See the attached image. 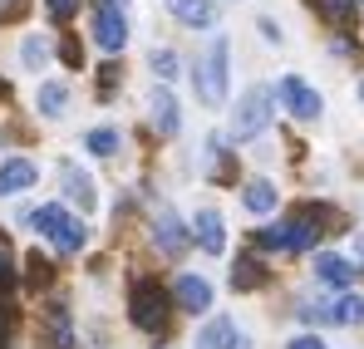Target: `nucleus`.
<instances>
[{"label":"nucleus","instance_id":"obj_20","mask_svg":"<svg viewBox=\"0 0 364 349\" xmlns=\"http://www.w3.org/2000/svg\"><path fill=\"white\" fill-rule=\"evenodd\" d=\"M35 104H40V114H45V118H60V109L69 104V89H64V84H40Z\"/></svg>","mask_w":364,"mask_h":349},{"label":"nucleus","instance_id":"obj_14","mask_svg":"<svg viewBox=\"0 0 364 349\" xmlns=\"http://www.w3.org/2000/svg\"><path fill=\"white\" fill-rule=\"evenodd\" d=\"M276 202H281V192H276L266 177H251V182L242 187V207H246V212H256V217L276 212Z\"/></svg>","mask_w":364,"mask_h":349},{"label":"nucleus","instance_id":"obj_22","mask_svg":"<svg viewBox=\"0 0 364 349\" xmlns=\"http://www.w3.org/2000/svg\"><path fill=\"white\" fill-rule=\"evenodd\" d=\"M84 148L99 153V158H114V153H119V128H94V133L84 138Z\"/></svg>","mask_w":364,"mask_h":349},{"label":"nucleus","instance_id":"obj_2","mask_svg":"<svg viewBox=\"0 0 364 349\" xmlns=\"http://www.w3.org/2000/svg\"><path fill=\"white\" fill-rule=\"evenodd\" d=\"M271 114H276V94L266 89V84H251L242 99H237V114H232V143H251L256 133H266L271 128Z\"/></svg>","mask_w":364,"mask_h":349},{"label":"nucleus","instance_id":"obj_27","mask_svg":"<svg viewBox=\"0 0 364 349\" xmlns=\"http://www.w3.org/2000/svg\"><path fill=\"white\" fill-rule=\"evenodd\" d=\"M25 10H30V0H0V25H15V20H25Z\"/></svg>","mask_w":364,"mask_h":349},{"label":"nucleus","instance_id":"obj_36","mask_svg":"<svg viewBox=\"0 0 364 349\" xmlns=\"http://www.w3.org/2000/svg\"><path fill=\"white\" fill-rule=\"evenodd\" d=\"M99 5H104V10H123L128 0H99Z\"/></svg>","mask_w":364,"mask_h":349},{"label":"nucleus","instance_id":"obj_24","mask_svg":"<svg viewBox=\"0 0 364 349\" xmlns=\"http://www.w3.org/2000/svg\"><path fill=\"white\" fill-rule=\"evenodd\" d=\"M256 246H266V251H291V232H286V222H281V227H261V232H256Z\"/></svg>","mask_w":364,"mask_h":349},{"label":"nucleus","instance_id":"obj_32","mask_svg":"<svg viewBox=\"0 0 364 349\" xmlns=\"http://www.w3.org/2000/svg\"><path fill=\"white\" fill-rule=\"evenodd\" d=\"M15 281H20V276H15V266H10V256L0 251V291H15Z\"/></svg>","mask_w":364,"mask_h":349},{"label":"nucleus","instance_id":"obj_13","mask_svg":"<svg viewBox=\"0 0 364 349\" xmlns=\"http://www.w3.org/2000/svg\"><path fill=\"white\" fill-rule=\"evenodd\" d=\"M35 182H40V168H35L30 158L0 163V192H25V187H35Z\"/></svg>","mask_w":364,"mask_h":349},{"label":"nucleus","instance_id":"obj_33","mask_svg":"<svg viewBox=\"0 0 364 349\" xmlns=\"http://www.w3.org/2000/svg\"><path fill=\"white\" fill-rule=\"evenodd\" d=\"M301 320H305V325H330V310H325V305H305Z\"/></svg>","mask_w":364,"mask_h":349},{"label":"nucleus","instance_id":"obj_37","mask_svg":"<svg viewBox=\"0 0 364 349\" xmlns=\"http://www.w3.org/2000/svg\"><path fill=\"white\" fill-rule=\"evenodd\" d=\"M360 99H364V84H360Z\"/></svg>","mask_w":364,"mask_h":349},{"label":"nucleus","instance_id":"obj_25","mask_svg":"<svg viewBox=\"0 0 364 349\" xmlns=\"http://www.w3.org/2000/svg\"><path fill=\"white\" fill-rule=\"evenodd\" d=\"M153 69H158V79L168 84V79H178V55L173 50H153Z\"/></svg>","mask_w":364,"mask_h":349},{"label":"nucleus","instance_id":"obj_30","mask_svg":"<svg viewBox=\"0 0 364 349\" xmlns=\"http://www.w3.org/2000/svg\"><path fill=\"white\" fill-rule=\"evenodd\" d=\"M10 335H15V310L0 305V349H10Z\"/></svg>","mask_w":364,"mask_h":349},{"label":"nucleus","instance_id":"obj_7","mask_svg":"<svg viewBox=\"0 0 364 349\" xmlns=\"http://www.w3.org/2000/svg\"><path fill=\"white\" fill-rule=\"evenodd\" d=\"M153 241H158V251H163V256H182V251L192 246V236H187V227L178 222V212H173V207H158Z\"/></svg>","mask_w":364,"mask_h":349},{"label":"nucleus","instance_id":"obj_19","mask_svg":"<svg viewBox=\"0 0 364 349\" xmlns=\"http://www.w3.org/2000/svg\"><path fill=\"white\" fill-rule=\"evenodd\" d=\"M330 325H364V295H345L340 305H330Z\"/></svg>","mask_w":364,"mask_h":349},{"label":"nucleus","instance_id":"obj_15","mask_svg":"<svg viewBox=\"0 0 364 349\" xmlns=\"http://www.w3.org/2000/svg\"><path fill=\"white\" fill-rule=\"evenodd\" d=\"M266 286V261L261 256H237L232 266V291H261Z\"/></svg>","mask_w":364,"mask_h":349},{"label":"nucleus","instance_id":"obj_3","mask_svg":"<svg viewBox=\"0 0 364 349\" xmlns=\"http://www.w3.org/2000/svg\"><path fill=\"white\" fill-rule=\"evenodd\" d=\"M128 315H133L138 330L158 335V330L168 325V291H163L153 276H138V281L128 286Z\"/></svg>","mask_w":364,"mask_h":349},{"label":"nucleus","instance_id":"obj_38","mask_svg":"<svg viewBox=\"0 0 364 349\" xmlns=\"http://www.w3.org/2000/svg\"><path fill=\"white\" fill-rule=\"evenodd\" d=\"M0 251H5V241H0Z\"/></svg>","mask_w":364,"mask_h":349},{"label":"nucleus","instance_id":"obj_31","mask_svg":"<svg viewBox=\"0 0 364 349\" xmlns=\"http://www.w3.org/2000/svg\"><path fill=\"white\" fill-rule=\"evenodd\" d=\"M60 59L69 64V69H79V64H84V50H79V40H64V45H60Z\"/></svg>","mask_w":364,"mask_h":349},{"label":"nucleus","instance_id":"obj_29","mask_svg":"<svg viewBox=\"0 0 364 349\" xmlns=\"http://www.w3.org/2000/svg\"><path fill=\"white\" fill-rule=\"evenodd\" d=\"M325 10H330V20H355V0H325Z\"/></svg>","mask_w":364,"mask_h":349},{"label":"nucleus","instance_id":"obj_23","mask_svg":"<svg viewBox=\"0 0 364 349\" xmlns=\"http://www.w3.org/2000/svg\"><path fill=\"white\" fill-rule=\"evenodd\" d=\"M25 281H30V286H50V281H55V266H50L40 251H30V256H25Z\"/></svg>","mask_w":364,"mask_h":349},{"label":"nucleus","instance_id":"obj_6","mask_svg":"<svg viewBox=\"0 0 364 349\" xmlns=\"http://www.w3.org/2000/svg\"><path fill=\"white\" fill-rule=\"evenodd\" d=\"M187 236H192L207 256H222V251H227V222H222L217 207H202V212L192 217V232H187Z\"/></svg>","mask_w":364,"mask_h":349},{"label":"nucleus","instance_id":"obj_10","mask_svg":"<svg viewBox=\"0 0 364 349\" xmlns=\"http://www.w3.org/2000/svg\"><path fill=\"white\" fill-rule=\"evenodd\" d=\"M148 114H153V128H158L163 138H178L182 114H178V99H173V89H168V84H158V89H153V99H148Z\"/></svg>","mask_w":364,"mask_h":349},{"label":"nucleus","instance_id":"obj_1","mask_svg":"<svg viewBox=\"0 0 364 349\" xmlns=\"http://www.w3.org/2000/svg\"><path fill=\"white\" fill-rule=\"evenodd\" d=\"M227 64H232V45H227V35H212L207 55L197 59V74H192L197 99H202L207 109H222V104H227Z\"/></svg>","mask_w":364,"mask_h":349},{"label":"nucleus","instance_id":"obj_35","mask_svg":"<svg viewBox=\"0 0 364 349\" xmlns=\"http://www.w3.org/2000/svg\"><path fill=\"white\" fill-rule=\"evenodd\" d=\"M227 349H251V340H246L242 330H237V335H232V340H227Z\"/></svg>","mask_w":364,"mask_h":349},{"label":"nucleus","instance_id":"obj_8","mask_svg":"<svg viewBox=\"0 0 364 349\" xmlns=\"http://www.w3.org/2000/svg\"><path fill=\"white\" fill-rule=\"evenodd\" d=\"M173 295H178V310H187V315H207V310H212V281H207V276L182 271Z\"/></svg>","mask_w":364,"mask_h":349},{"label":"nucleus","instance_id":"obj_34","mask_svg":"<svg viewBox=\"0 0 364 349\" xmlns=\"http://www.w3.org/2000/svg\"><path fill=\"white\" fill-rule=\"evenodd\" d=\"M286 349H330V345H325L320 335H301V340H291Z\"/></svg>","mask_w":364,"mask_h":349},{"label":"nucleus","instance_id":"obj_16","mask_svg":"<svg viewBox=\"0 0 364 349\" xmlns=\"http://www.w3.org/2000/svg\"><path fill=\"white\" fill-rule=\"evenodd\" d=\"M237 335V325L227 320V315H217V320H207L202 330H197V340H192V349H227V340Z\"/></svg>","mask_w":364,"mask_h":349},{"label":"nucleus","instance_id":"obj_17","mask_svg":"<svg viewBox=\"0 0 364 349\" xmlns=\"http://www.w3.org/2000/svg\"><path fill=\"white\" fill-rule=\"evenodd\" d=\"M60 177H64V192H69V197H79V207H89V202H94V182H89V173H79L74 163H64Z\"/></svg>","mask_w":364,"mask_h":349},{"label":"nucleus","instance_id":"obj_9","mask_svg":"<svg viewBox=\"0 0 364 349\" xmlns=\"http://www.w3.org/2000/svg\"><path fill=\"white\" fill-rule=\"evenodd\" d=\"M94 40H99V50H109V55H119L123 45H128V20H123V10H94Z\"/></svg>","mask_w":364,"mask_h":349},{"label":"nucleus","instance_id":"obj_11","mask_svg":"<svg viewBox=\"0 0 364 349\" xmlns=\"http://www.w3.org/2000/svg\"><path fill=\"white\" fill-rule=\"evenodd\" d=\"M355 276H360L355 261H345V256H335V251H320V256H315V281L345 291V286H355Z\"/></svg>","mask_w":364,"mask_h":349},{"label":"nucleus","instance_id":"obj_4","mask_svg":"<svg viewBox=\"0 0 364 349\" xmlns=\"http://www.w3.org/2000/svg\"><path fill=\"white\" fill-rule=\"evenodd\" d=\"M30 222L40 227V236H45V241H55L60 251H79V246L89 241V232H84V222H74V217L64 212L60 202H50V207L30 212Z\"/></svg>","mask_w":364,"mask_h":349},{"label":"nucleus","instance_id":"obj_12","mask_svg":"<svg viewBox=\"0 0 364 349\" xmlns=\"http://www.w3.org/2000/svg\"><path fill=\"white\" fill-rule=\"evenodd\" d=\"M168 10L182 25H192V30H212L217 25V5L212 0H168Z\"/></svg>","mask_w":364,"mask_h":349},{"label":"nucleus","instance_id":"obj_26","mask_svg":"<svg viewBox=\"0 0 364 349\" xmlns=\"http://www.w3.org/2000/svg\"><path fill=\"white\" fill-rule=\"evenodd\" d=\"M20 59H25V69H40V64L50 59V50H45L40 40H25V50H20Z\"/></svg>","mask_w":364,"mask_h":349},{"label":"nucleus","instance_id":"obj_18","mask_svg":"<svg viewBox=\"0 0 364 349\" xmlns=\"http://www.w3.org/2000/svg\"><path fill=\"white\" fill-rule=\"evenodd\" d=\"M45 320H50V340H55V349H74L69 310H64V305H50V310H45Z\"/></svg>","mask_w":364,"mask_h":349},{"label":"nucleus","instance_id":"obj_28","mask_svg":"<svg viewBox=\"0 0 364 349\" xmlns=\"http://www.w3.org/2000/svg\"><path fill=\"white\" fill-rule=\"evenodd\" d=\"M45 10H50V20H69V15H74V10H79V0H45Z\"/></svg>","mask_w":364,"mask_h":349},{"label":"nucleus","instance_id":"obj_5","mask_svg":"<svg viewBox=\"0 0 364 349\" xmlns=\"http://www.w3.org/2000/svg\"><path fill=\"white\" fill-rule=\"evenodd\" d=\"M271 94H276V99L286 104V114L305 118V123H310V118H320V114H325V99H320V94H315V89L305 84L301 74H286V79H281V84H276Z\"/></svg>","mask_w":364,"mask_h":349},{"label":"nucleus","instance_id":"obj_21","mask_svg":"<svg viewBox=\"0 0 364 349\" xmlns=\"http://www.w3.org/2000/svg\"><path fill=\"white\" fill-rule=\"evenodd\" d=\"M286 232H291V251H310V246L320 241V227H315L310 217H296V222H286Z\"/></svg>","mask_w":364,"mask_h":349}]
</instances>
